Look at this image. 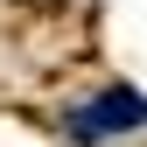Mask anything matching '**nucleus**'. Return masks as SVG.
I'll return each mask as SVG.
<instances>
[{"mask_svg": "<svg viewBox=\"0 0 147 147\" xmlns=\"http://www.w3.org/2000/svg\"><path fill=\"white\" fill-rule=\"evenodd\" d=\"M147 119V98L133 84H112V91H98V98H84L77 112H70V133L77 140H105V133H126V126H140Z\"/></svg>", "mask_w": 147, "mask_h": 147, "instance_id": "obj_1", "label": "nucleus"}]
</instances>
